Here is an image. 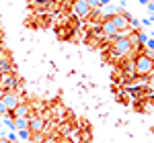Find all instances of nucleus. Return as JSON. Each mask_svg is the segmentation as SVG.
I'll use <instances>...</instances> for the list:
<instances>
[{
  "label": "nucleus",
  "instance_id": "nucleus-1",
  "mask_svg": "<svg viewBox=\"0 0 154 143\" xmlns=\"http://www.w3.org/2000/svg\"><path fill=\"white\" fill-rule=\"evenodd\" d=\"M134 68H136V74H138V76H148L150 72H154V61L150 60L148 55L140 53V55L136 57V63H134Z\"/></svg>",
  "mask_w": 154,
  "mask_h": 143
},
{
  "label": "nucleus",
  "instance_id": "nucleus-2",
  "mask_svg": "<svg viewBox=\"0 0 154 143\" xmlns=\"http://www.w3.org/2000/svg\"><path fill=\"white\" fill-rule=\"evenodd\" d=\"M0 100H2V104L6 107V112H12L17 104H21V98H19L17 92H4Z\"/></svg>",
  "mask_w": 154,
  "mask_h": 143
},
{
  "label": "nucleus",
  "instance_id": "nucleus-3",
  "mask_svg": "<svg viewBox=\"0 0 154 143\" xmlns=\"http://www.w3.org/2000/svg\"><path fill=\"white\" fill-rule=\"evenodd\" d=\"M115 51H117V55H125V53L131 51V45H130V41H128V37L117 35V39H115Z\"/></svg>",
  "mask_w": 154,
  "mask_h": 143
},
{
  "label": "nucleus",
  "instance_id": "nucleus-4",
  "mask_svg": "<svg viewBox=\"0 0 154 143\" xmlns=\"http://www.w3.org/2000/svg\"><path fill=\"white\" fill-rule=\"evenodd\" d=\"M111 21H113V25H115V29H117V33H121V31H125V29H130V19L128 16H123V14H113L111 16Z\"/></svg>",
  "mask_w": 154,
  "mask_h": 143
},
{
  "label": "nucleus",
  "instance_id": "nucleus-5",
  "mask_svg": "<svg viewBox=\"0 0 154 143\" xmlns=\"http://www.w3.org/2000/svg\"><path fill=\"white\" fill-rule=\"evenodd\" d=\"M72 8H74V12L78 14V16H88L91 14V6H88V2L86 0H76L74 4H72Z\"/></svg>",
  "mask_w": 154,
  "mask_h": 143
},
{
  "label": "nucleus",
  "instance_id": "nucleus-6",
  "mask_svg": "<svg viewBox=\"0 0 154 143\" xmlns=\"http://www.w3.org/2000/svg\"><path fill=\"white\" fill-rule=\"evenodd\" d=\"M27 129H29V133H41L43 129H45V121L39 119V117H35V119H29Z\"/></svg>",
  "mask_w": 154,
  "mask_h": 143
},
{
  "label": "nucleus",
  "instance_id": "nucleus-7",
  "mask_svg": "<svg viewBox=\"0 0 154 143\" xmlns=\"http://www.w3.org/2000/svg\"><path fill=\"white\" fill-rule=\"evenodd\" d=\"M29 110H31L29 104H23V102H21V104H17V107H14L12 117H14V119H27V117H29Z\"/></svg>",
  "mask_w": 154,
  "mask_h": 143
},
{
  "label": "nucleus",
  "instance_id": "nucleus-8",
  "mask_svg": "<svg viewBox=\"0 0 154 143\" xmlns=\"http://www.w3.org/2000/svg\"><path fill=\"white\" fill-rule=\"evenodd\" d=\"M103 33H105L107 37H117V29H115V25H113V21L111 19H107L105 23H103Z\"/></svg>",
  "mask_w": 154,
  "mask_h": 143
},
{
  "label": "nucleus",
  "instance_id": "nucleus-9",
  "mask_svg": "<svg viewBox=\"0 0 154 143\" xmlns=\"http://www.w3.org/2000/svg\"><path fill=\"white\" fill-rule=\"evenodd\" d=\"M27 125H29V119H14V123H12V127H17L19 131L27 129Z\"/></svg>",
  "mask_w": 154,
  "mask_h": 143
},
{
  "label": "nucleus",
  "instance_id": "nucleus-10",
  "mask_svg": "<svg viewBox=\"0 0 154 143\" xmlns=\"http://www.w3.org/2000/svg\"><path fill=\"white\" fill-rule=\"evenodd\" d=\"M86 2H88L91 8H99V6H101V0H86Z\"/></svg>",
  "mask_w": 154,
  "mask_h": 143
},
{
  "label": "nucleus",
  "instance_id": "nucleus-11",
  "mask_svg": "<svg viewBox=\"0 0 154 143\" xmlns=\"http://www.w3.org/2000/svg\"><path fill=\"white\" fill-rule=\"evenodd\" d=\"M148 86L154 90V72H150V74H148Z\"/></svg>",
  "mask_w": 154,
  "mask_h": 143
},
{
  "label": "nucleus",
  "instance_id": "nucleus-12",
  "mask_svg": "<svg viewBox=\"0 0 154 143\" xmlns=\"http://www.w3.org/2000/svg\"><path fill=\"white\" fill-rule=\"evenodd\" d=\"M144 55H148V57H150V60L154 61V47H148V51H146Z\"/></svg>",
  "mask_w": 154,
  "mask_h": 143
},
{
  "label": "nucleus",
  "instance_id": "nucleus-13",
  "mask_svg": "<svg viewBox=\"0 0 154 143\" xmlns=\"http://www.w3.org/2000/svg\"><path fill=\"white\" fill-rule=\"evenodd\" d=\"M41 143H58V139H56V137H45Z\"/></svg>",
  "mask_w": 154,
  "mask_h": 143
},
{
  "label": "nucleus",
  "instance_id": "nucleus-14",
  "mask_svg": "<svg viewBox=\"0 0 154 143\" xmlns=\"http://www.w3.org/2000/svg\"><path fill=\"white\" fill-rule=\"evenodd\" d=\"M4 112H6V107H4V104H2V100H0V115H4Z\"/></svg>",
  "mask_w": 154,
  "mask_h": 143
},
{
  "label": "nucleus",
  "instance_id": "nucleus-15",
  "mask_svg": "<svg viewBox=\"0 0 154 143\" xmlns=\"http://www.w3.org/2000/svg\"><path fill=\"white\" fill-rule=\"evenodd\" d=\"M0 143H12L11 139H4V137H0Z\"/></svg>",
  "mask_w": 154,
  "mask_h": 143
},
{
  "label": "nucleus",
  "instance_id": "nucleus-16",
  "mask_svg": "<svg viewBox=\"0 0 154 143\" xmlns=\"http://www.w3.org/2000/svg\"><path fill=\"white\" fill-rule=\"evenodd\" d=\"M64 143H72V141H64Z\"/></svg>",
  "mask_w": 154,
  "mask_h": 143
},
{
  "label": "nucleus",
  "instance_id": "nucleus-17",
  "mask_svg": "<svg viewBox=\"0 0 154 143\" xmlns=\"http://www.w3.org/2000/svg\"><path fill=\"white\" fill-rule=\"evenodd\" d=\"M72 2H76V0H72Z\"/></svg>",
  "mask_w": 154,
  "mask_h": 143
},
{
  "label": "nucleus",
  "instance_id": "nucleus-18",
  "mask_svg": "<svg viewBox=\"0 0 154 143\" xmlns=\"http://www.w3.org/2000/svg\"><path fill=\"white\" fill-rule=\"evenodd\" d=\"M148 2H150V0H148Z\"/></svg>",
  "mask_w": 154,
  "mask_h": 143
}]
</instances>
